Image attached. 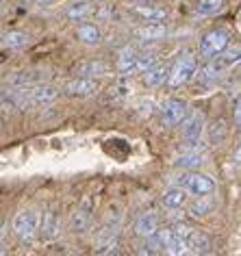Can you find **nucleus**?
<instances>
[{"label":"nucleus","instance_id":"35","mask_svg":"<svg viewBox=\"0 0 241 256\" xmlns=\"http://www.w3.org/2000/svg\"><path fill=\"white\" fill-rule=\"evenodd\" d=\"M152 111H154V102L152 100H142L139 102V113L142 115H152Z\"/></svg>","mask_w":241,"mask_h":256},{"label":"nucleus","instance_id":"1","mask_svg":"<svg viewBox=\"0 0 241 256\" xmlns=\"http://www.w3.org/2000/svg\"><path fill=\"white\" fill-rule=\"evenodd\" d=\"M40 228H42V217L35 208H24L14 217V232L22 241H30L40 232Z\"/></svg>","mask_w":241,"mask_h":256},{"label":"nucleus","instance_id":"15","mask_svg":"<svg viewBox=\"0 0 241 256\" xmlns=\"http://www.w3.org/2000/svg\"><path fill=\"white\" fill-rule=\"evenodd\" d=\"M187 241H189V250L198 256H206V254H211V250H213V243L208 239V234H204V232H192V236H189Z\"/></svg>","mask_w":241,"mask_h":256},{"label":"nucleus","instance_id":"28","mask_svg":"<svg viewBox=\"0 0 241 256\" xmlns=\"http://www.w3.org/2000/svg\"><path fill=\"white\" fill-rule=\"evenodd\" d=\"M204 163L202 161V154H198V152H185V154H180L178 156V161H176V165H178V168H187V170H194V168H200V165Z\"/></svg>","mask_w":241,"mask_h":256},{"label":"nucleus","instance_id":"37","mask_svg":"<svg viewBox=\"0 0 241 256\" xmlns=\"http://www.w3.org/2000/svg\"><path fill=\"white\" fill-rule=\"evenodd\" d=\"M232 163L237 165V168H241V144H239V148L234 150V154H232Z\"/></svg>","mask_w":241,"mask_h":256},{"label":"nucleus","instance_id":"38","mask_svg":"<svg viewBox=\"0 0 241 256\" xmlns=\"http://www.w3.org/2000/svg\"><path fill=\"white\" fill-rule=\"evenodd\" d=\"M137 256H154V250H152L150 246H146V248H142L137 252Z\"/></svg>","mask_w":241,"mask_h":256},{"label":"nucleus","instance_id":"27","mask_svg":"<svg viewBox=\"0 0 241 256\" xmlns=\"http://www.w3.org/2000/svg\"><path fill=\"white\" fill-rule=\"evenodd\" d=\"M224 9V0H198V14L200 16H218Z\"/></svg>","mask_w":241,"mask_h":256},{"label":"nucleus","instance_id":"11","mask_svg":"<svg viewBox=\"0 0 241 256\" xmlns=\"http://www.w3.org/2000/svg\"><path fill=\"white\" fill-rule=\"evenodd\" d=\"M132 14L142 18L144 22H163L168 18V11L161 7H152V4H135Z\"/></svg>","mask_w":241,"mask_h":256},{"label":"nucleus","instance_id":"31","mask_svg":"<svg viewBox=\"0 0 241 256\" xmlns=\"http://www.w3.org/2000/svg\"><path fill=\"white\" fill-rule=\"evenodd\" d=\"M187 250H189V241L187 239H180V236H174L166 252H168V256H185Z\"/></svg>","mask_w":241,"mask_h":256},{"label":"nucleus","instance_id":"30","mask_svg":"<svg viewBox=\"0 0 241 256\" xmlns=\"http://www.w3.org/2000/svg\"><path fill=\"white\" fill-rule=\"evenodd\" d=\"M156 61H158L156 52H142V54H139V59H137V70H135V72L146 74L148 70H152L156 66Z\"/></svg>","mask_w":241,"mask_h":256},{"label":"nucleus","instance_id":"36","mask_svg":"<svg viewBox=\"0 0 241 256\" xmlns=\"http://www.w3.org/2000/svg\"><path fill=\"white\" fill-rule=\"evenodd\" d=\"M234 124H237V128L241 130V100L234 104Z\"/></svg>","mask_w":241,"mask_h":256},{"label":"nucleus","instance_id":"8","mask_svg":"<svg viewBox=\"0 0 241 256\" xmlns=\"http://www.w3.org/2000/svg\"><path fill=\"white\" fill-rule=\"evenodd\" d=\"M158 232V220L154 213H142L135 222V234L142 239H150Z\"/></svg>","mask_w":241,"mask_h":256},{"label":"nucleus","instance_id":"41","mask_svg":"<svg viewBox=\"0 0 241 256\" xmlns=\"http://www.w3.org/2000/svg\"><path fill=\"white\" fill-rule=\"evenodd\" d=\"M24 4H33V2H37V0H22Z\"/></svg>","mask_w":241,"mask_h":256},{"label":"nucleus","instance_id":"7","mask_svg":"<svg viewBox=\"0 0 241 256\" xmlns=\"http://www.w3.org/2000/svg\"><path fill=\"white\" fill-rule=\"evenodd\" d=\"M96 92H98V82H96V78H90V76H76V78L66 82V94L68 96L85 98V96H92Z\"/></svg>","mask_w":241,"mask_h":256},{"label":"nucleus","instance_id":"6","mask_svg":"<svg viewBox=\"0 0 241 256\" xmlns=\"http://www.w3.org/2000/svg\"><path fill=\"white\" fill-rule=\"evenodd\" d=\"M204 113H192L182 122V139L187 146H194L200 142L202 132H204Z\"/></svg>","mask_w":241,"mask_h":256},{"label":"nucleus","instance_id":"14","mask_svg":"<svg viewBox=\"0 0 241 256\" xmlns=\"http://www.w3.org/2000/svg\"><path fill=\"white\" fill-rule=\"evenodd\" d=\"M135 35L139 37V40H161V37L168 35V28L163 22H146L144 26H139L135 30Z\"/></svg>","mask_w":241,"mask_h":256},{"label":"nucleus","instance_id":"40","mask_svg":"<svg viewBox=\"0 0 241 256\" xmlns=\"http://www.w3.org/2000/svg\"><path fill=\"white\" fill-rule=\"evenodd\" d=\"M37 2H42V4H50L52 0H37Z\"/></svg>","mask_w":241,"mask_h":256},{"label":"nucleus","instance_id":"4","mask_svg":"<svg viewBox=\"0 0 241 256\" xmlns=\"http://www.w3.org/2000/svg\"><path fill=\"white\" fill-rule=\"evenodd\" d=\"M178 187H182L187 194H192L196 198L200 196H208L215 191V182L204 174H196V172H189V174H182L178 178Z\"/></svg>","mask_w":241,"mask_h":256},{"label":"nucleus","instance_id":"26","mask_svg":"<svg viewBox=\"0 0 241 256\" xmlns=\"http://www.w3.org/2000/svg\"><path fill=\"white\" fill-rule=\"evenodd\" d=\"M44 78L42 72H18L9 78V85H16V87H26V85H33V82H40Z\"/></svg>","mask_w":241,"mask_h":256},{"label":"nucleus","instance_id":"29","mask_svg":"<svg viewBox=\"0 0 241 256\" xmlns=\"http://www.w3.org/2000/svg\"><path fill=\"white\" fill-rule=\"evenodd\" d=\"M211 208H213V204H211V200H208L206 196H200L196 202L189 204V213H192L194 217H202V215L211 213Z\"/></svg>","mask_w":241,"mask_h":256},{"label":"nucleus","instance_id":"19","mask_svg":"<svg viewBox=\"0 0 241 256\" xmlns=\"http://www.w3.org/2000/svg\"><path fill=\"white\" fill-rule=\"evenodd\" d=\"M137 59H139V54L135 52V50H132V48H124L122 52H120V56H118V70L122 74L135 72V70H137Z\"/></svg>","mask_w":241,"mask_h":256},{"label":"nucleus","instance_id":"23","mask_svg":"<svg viewBox=\"0 0 241 256\" xmlns=\"http://www.w3.org/2000/svg\"><path fill=\"white\" fill-rule=\"evenodd\" d=\"M174 236H176V234H174L172 228H158V232L148 239V246H150L152 250H168V246L172 243Z\"/></svg>","mask_w":241,"mask_h":256},{"label":"nucleus","instance_id":"33","mask_svg":"<svg viewBox=\"0 0 241 256\" xmlns=\"http://www.w3.org/2000/svg\"><path fill=\"white\" fill-rule=\"evenodd\" d=\"M118 252H120V248H118V241L109 239V241H102V246L98 248L96 256H118Z\"/></svg>","mask_w":241,"mask_h":256},{"label":"nucleus","instance_id":"16","mask_svg":"<svg viewBox=\"0 0 241 256\" xmlns=\"http://www.w3.org/2000/svg\"><path fill=\"white\" fill-rule=\"evenodd\" d=\"M78 76H90V78H98V76H106L109 74V66L102 61H85L76 68Z\"/></svg>","mask_w":241,"mask_h":256},{"label":"nucleus","instance_id":"2","mask_svg":"<svg viewBox=\"0 0 241 256\" xmlns=\"http://www.w3.org/2000/svg\"><path fill=\"white\" fill-rule=\"evenodd\" d=\"M198 74V61H196L194 54H182L178 61L170 68V87H182L185 82H189L194 76Z\"/></svg>","mask_w":241,"mask_h":256},{"label":"nucleus","instance_id":"25","mask_svg":"<svg viewBox=\"0 0 241 256\" xmlns=\"http://www.w3.org/2000/svg\"><path fill=\"white\" fill-rule=\"evenodd\" d=\"M76 35H78V40L87 44V46L100 44V30H98V26H94V24H80V26L76 28Z\"/></svg>","mask_w":241,"mask_h":256},{"label":"nucleus","instance_id":"10","mask_svg":"<svg viewBox=\"0 0 241 256\" xmlns=\"http://www.w3.org/2000/svg\"><path fill=\"white\" fill-rule=\"evenodd\" d=\"M87 204L90 202L85 200V206H78L72 215H70V230H72V232H83V230L90 228L92 213H90V206H87Z\"/></svg>","mask_w":241,"mask_h":256},{"label":"nucleus","instance_id":"12","mask_svg":"<svg viewBox=\"0 0 241 256\" xmlns=\"http://www.w3.org/2000/svg\"><path fill=\"white\" fill-rule=\"evenodd\" d=\"M222 74H224V68L220 66V61L218 59H211L208 63H204L200 70H198V78L202 82H206V85H211V82H218L222 78Z\"/></svg>","mask_w":241,"mask_h":256},{"label":"nucleus","instance_id":"34","mask_svg":"<svg viewBox=\"0 0 241 256\" xmlns=\"http://www.w3.org/2000/svg\"><path fill=\"white\" fill-rule=\"evenodd\" d=\"M172 230H174L176 236H180V239H189V236H192V232H194V230L189 228L185 222H176L174 226H172Z\"/></svg>","mask_w":241,"mask_h":256},{"label":"nucleus","instance_id":"18","mask_svg":"<svg viewBox=\"0 0 241 256\" xmlns=\"http://www.w3.org/2000/svg\"><path fill=\"white\" fill-rule=\"evenodd\" d=\"M90 14H92V2H90V0H76V2H72L66 9V18H68V20H72V22L85 20Z\"/></svg>","mask_w":241,"mask_h":256},{"label":"nucleus","instance_id":"21","mask_svg":"<svg viewBox=\"0 0 241 256\" xmlns=\"http://www.w3.org/2000/svg\"><path fill=\"white\" fill-rule=\"evenodd\" d=\"M215 59L220 61V66L222 68H237L239 63H241V46H228L224 52L218 54Z\"/></svg>","mask_w":241,"mask_h":256},{"label":"nucleus","instance_id":"5","mask_svg":"<svg viewBox=\"0 0 241 256\" xmlns=\"http://www.w3.org/2000/svg\"><path fill=\"white\" fill-rule=\"evenodd\" d=\"M187 104L182 100H168L166 104L161 106V124L163 126H168V128H172V126H178L180 122H185L187 120Z\"/></svg>","mask_w":241,"mask_h":256},{"label":"nucleus","instance_id":"24","mask_svg":"<svg viewBox=\"0 0 241 256\" xmlns=\"http://www.w3.org/2000/svg\"><path fill=\"white\" fill-rule=\"evenodd\" d=\"M26 44H28L26 33H20V30H7V33H2V46L9 48V50L24 48Z\"/></svg>","mask_w":241,"mask_h":256},{"label":"nucleus","instance_id":"17","mask_svg":"<svg viewBox=\"0 0 241 256\" xmlns=\"http://www.w3.org/2000/svg\"><path fill=\"white\" fill-rule=\"evenodd\" d=\"M40 232L44 239H54V236L59 234V215H56L54 210H46V213H44Z\"/></svg>","mask_w":241,"mask_h":256},{"label":"nucleus","instance_id":"3","mask_svg":"<svg viewBox=\"0 0 241 256\" xmlns=\"http://www.w3.org/2000/svg\"><path fill=\"white\" fill-rule=\"evenodd\" d=\"M228 42H230L228 30H224V28L208 30V33L202 35V40H200V54L204 56V59H215V56L222 54L228 46H230Z\"/></svg>","mask_w":241,"mask_h":256},{"label":"nucleus","instance_id":"32","mask_svg":"<svg viewBox=\"0 0 241 256\" xmlns=\"http://www.w3.org/2000/svg\"><path fill=\"white\" fill-rule=\"evenodd\" d=\"M208 137H211V144H222L226 139V126H224V122L218 120V122H213L211 128H208Z\"/></svg>","mask_w":241,"mask_h":256},{"label":"nucleus","instance_id":"42","mask_svg":"<svg viewBox=\"0 0 241 256\" xmlns=\"http://www.w3.org/2000/svg\"><path fill=\"white\" fill-rule=\"evenodd\" d=\"M2 256H7V252H2Z\"/></svg>","mask_w":241,"mask_h":256},{"label":"nucleus","instance_id":"9","mask_svg":"<svg viewBox=\"0 0 241 256\" xmlns=\"http://www.w3.org/2000/svg\"><path fill=\"white\" fill-rule=\"evenodd\" d=\"M28 96L33 104H50V102L59 98V92L52 85H35V87H28Z\"/></svg>","mask_w":241,"mask_h":256},{"label":"nucleus","instance_id":"22","mask_svg":"<svg viewBox=\"0 0 241 256\" xmlns=\"http://www.w3.org/2000/svg\"><path fill=\"white\" fill-rule=\"evenodd\" d=\"M120 213H111L106 215V220H104V224H102V230H100V234H98V241L102 243V241H109V239H113V234H116V230L120 228Z\"/></svg>","mask_w":241,"mask_h":256},{"label":"nucleus","instance_id":"20","mask_svg":"<svg viewBox=\"0 0 241 256\" xmlns=\"http://www.w3.org/2000/svg\"><path fill=\"white\" fill-rule=\"evenodd\" d=\"M170 78V70L166 66H154L152 70H148V72L144 74V82L148 87H158L161 82H166Z\"/></svg>","mask_w":241,"mask_h":256},{"label":"nucleus","instance_id":"13","mask_svg":"<svg viewBox=\"0 0 241 256\" xmlns=\"http://www.w3.org/2000/svg\"><path fill=\"white\" fill-rule=\"evenodd\" d=\"M163 204L170 210H178L182 206H187V191L182 187H172L163 194Z\"/></svg>","mask_w":241,"mask_h":256},{"label":"nucleus","instance_id":"39","mask_svg":"<svg viewBox=\"0 0 241 256\" xmlns=\"http://www.w3.org/2000/svg\"><path fill=\"white\" fill-rule=\"evenodd\" d=\"M232 82H241V63L234 68V76H232Z\"/></svg>","mask_w":241,"mask_h":256}]
</instances>
